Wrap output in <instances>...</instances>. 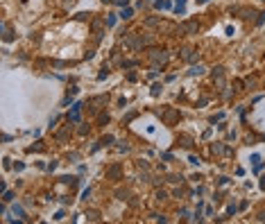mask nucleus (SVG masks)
Segmentation results:
<instances>
[{"label": "nucleus", "instance_id": "423d86ee", "mask_svg": "<svg viewBox=\"0 0 265 224\" xmlns=\"http://www.w3.org/2000/svg\"><path fill=\"white\" fill-rule=\"evenodd\" d=\"M118 172H120L118 168H111V170H109V177H118Z\"/></svg>", "mask_w": 265, "mask_h": 224}, {"label": "nucleus", "instance_id": "9d476101", "mask_svg": "<svg viewBox=\"0 0 265 224\" xmlns=\"http://www.w3.org/2000/svg\"><path fill=\"white\" fill-rule=\"evenodd\" d=\"M113 2H118V5H127L129 0H113Z\"/></svg>", "mask_w": 265, "mask_h": 224}, {"label": "nucleus", "instance_id": "1a4fd4ad", "mask_svg": "<svg viewBox=\"0 0 265 224\" xmlns=\"http://www.w3.org/2000/svg\"><path fill=\"white\" fill-rule=\"evenodd\" d=\"M14 213H16V215H21V217H23V208H21V206H14Z\"/></svg>", "mask_w": 265, "mask_h": 224}, {"label": "nucleus", "instance_id": "0eeeda50", "mask_svg": "<svg viewBox=\"0 0 265 224\" xmlns=\"http://www.w3.org/2000/svg\"><path fill=\"white\" fill-rule=\"evenodd\" d=\"M122 18H131V9H125L122 11Z\"/></svg>", "mask_w": 265, "mask_h": 224}, {"label": "nucleus", "instance_id": "7ed1b4c3", "mask_svg": "<svg viewBox=\"0 0 265 224\" xmlns=\"http://www.w3.org/2000/svg\"><path fill=\"white\" fill-rule=\"evenodd\" d=\"M175 9H177V11H179V14H184V0H177Z\"/></svg>", "mask_w": 265, "mask_h": 224}, {"label": "nucleus", "instance_id": "f257e3e1", "mask_svg": "<svg viewBox=\"0 0 265 224\" xmlns=\"http://www.w3.org/2000/svg\"><path fill=\"white\" fill-rule=\"evenodd\" d=\"M152 52H154L152 57H154L156 61H166V57H168V55H166V52H161V50H152Z\"/></svg>", "mask_w": 265, "mask_h": 224}, {"label": "nucleus", "instance_id": "f03ea898", "mask_svg": "<svg viewBox=\"0 0 265 224\" xmlns=\"http://www.w3.org/2000/svg\"><path fill=\"white\" fill-rule=\"evenodd\" d=\"M184 30H186V32H190V34H195V32H197V23H193V21H190V23H186V25H184Z\"/></svg>", "mask_w": 265, "mask_h": 224}, {"label": "nucleus", "instance_id": "9b49d317", "mask_svg": "<svg viewBox=\"0 0 265 224\" xmlns=\"http://www.w3.org/2000/svg\"><path fill=\"white\" fill-rule=\"evenodd\" d=\"M197 2H206V0H197Z\"/></svg>", "mask_w": 265, "mask_h": 224}, {"label": "nucleus", "instance_id": "6e6552de", "mask_svg": "<svg viewBox=\"0 0 265 224\" xmlns=\"http://www.w3.org/2000/svg\"><path fill=\"white\" fill-rule=\"evenodd\" d=\"M107 23H109V27H111V25H116V16H113V14H111V16H109V21H107Z\"/></svg>", "mask_w": 265, "mask_h": 224}, {"label": "nucleus", "instance_id": "20e7f679", "mask_svg": "<svg viewBox=\"0 0 265 224\" xmlns=\"http://www.w3.org/2000/svg\"><path fill=\"white\" fill-rule=\"evenodd\" d=\"M156 7H161V9H168V7H170V2H166V0H159V2H156Z\"/></svg>", "mask_w": 265, "mask_h": 224}, {"label": "nucleus", "instance_id": "39448f33", "mask_svg": "<svg viewBox=\"0 0 265 224\" xmlns=\"http://www.w3.org/2000/svg\"><path fill=\"white\" fill-rule=\"evenodd\" d=\"M202 70H204V68H202V66H195V68H190V75H200V72H202Z\"/></svg>", "mask_w": 265, "mask_h": 224}]
</instances>
